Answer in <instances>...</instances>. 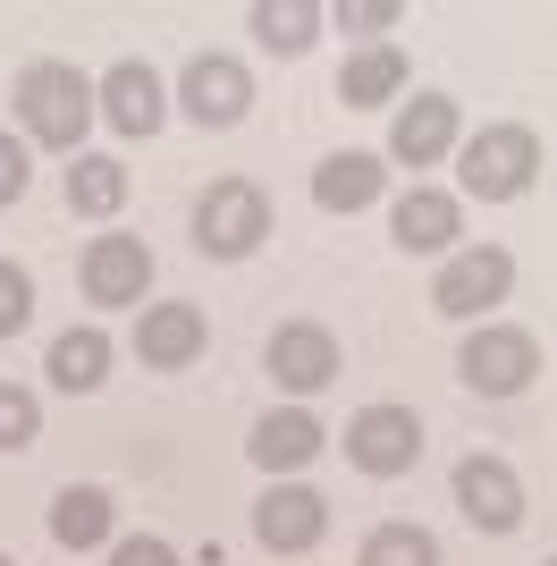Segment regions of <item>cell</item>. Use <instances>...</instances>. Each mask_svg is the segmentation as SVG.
<instances>
[{
    "instance_id": "cell-7",
    "label": "cell",
    "mask_w": 557,
    "mask_h": 566,
    "mask_svg": "<svg viewBox=\"0 0 557 566\" xmlns=\"http://www.w3.org/2000/svg\"><path fill=\"white\" fill-rule=\"evenodd\" d=\"M178 111L195 118V127H237V118L254 111V76H245V60H229V51H195L178 76Z\"/></svg>"
},
{
    "instance_id": "cell-14",
    "label": "cell",
    "mask_w": 557,
    "mask_h": 566,
    "mask_svg": "<svg viewBox=\"0 0 557 566\" xmlns=\"http://www.w3.org/2000/svg\"><path fill=\"white\" fill-rule=\"evenodd\" d=\"M211 338L203 305H144L136 313V355L153 364V373H178V364H195Z\"/></svg>"
},
{
    "instance_id": "cell-1",
    "label": "cell",
    "mask_w": 557,
    "mask_h": 566,
    "mask_svg": "<svg viewBox=\"0 0 557 566\" xmlns=\"http://www.w3.org/2000/svg\"><path fill=\"white\" fill-rule=\"evenodd\" d=\"M93 118H102V102H93V76L76 69V60H34V69H18V127H25V144L76 153Z\"/></svg>"
},
{
    "instance_id": "cell-15",
    "label": "cell",
    "mask_w": 557,
    "mask_h": 566,
    "mask_svg": "<svg viewBox=\"0 0 557 566\" xmlns=\"http://www.w3.org/2000/svg\"><path fill=\"white\" fill-rule=\"evenodd\" d=\"M389 229H397L406 254H448L464 237V212H456V195H440V187H406L397 212H389Z\"/></svg>"
},
{
    "instance_id": "cell-19",
    "label": "cell",
    "mask_w": 557,
    "mask_h": 566,
    "mask_svg": "<svg viewBox=\"0 0 557 566\" xmlns=\"http://www.w3.org/2000/svg\"><path fill=\"white\" fill-rule=\"evenodd\" d=\"M111 524H118V507H111V491H93V482H69V491L51 499V542L60 549H102Z\"/></svg>"
},
{
    "instance_id": "cell-27",
    "label": "cell",
    "mask_w": 557,
    "mask_h": 566,
    "mask_svg": "<svg viewBox=\"0 0 557 566\" xmlns=\"http://www.w3.org/2000/svg\"><path fill=\"white\" fill-rule=\"evenodd\" d=\"M111 566H186V558L161 542V533H127V542L111 549Z\"/></svg>"
},
{
    "instance_id": "cell-11",
    "label": "cell",
    "mask_w": 557,
    "mask_h": 566,
    "mask_svg": "<svg viewBox=\"0 0 557 566\" xmlns=\"http://www.w3.org/2000/svg\"><path fill=\"white\" fill-rule=\"evenodd\" d=\"M153 287V245L144 237H93L85 245V296L93 305H144Z\"/></svg>"
},
{
    "instance_id": "cell-5",
    "label": "cell",
    "mask_w": 557,
    "mask_h": 566,
    "mask_svg": "<svg viewBox=\"0 0 557 566\" xmlns=\"http://www.w3.org/2000/svg\"><path fill=\"white\" fill-rule=\"evenodd\" d=\"M456 373L473 380L482 398H524L533 373H540V347H533V331H515V322H482V331L464 338Z\"/></svg>"
},
{
    "instance_id": "cell-21",
    "label": "cell",
    "mask_w": 557,
    "mask_h": 566,
    "mask_svg": "<svg viewBox=\"0 0 557 566\" xmlns=\"http://www.w3.org/2000/svg\"><path fill=\"white\" fill-rule=\"evenodd\" d=\"M118 203H127V161H111V153H76V169H69V212L111 220Z\"/></svg>"
},
{
    "instance_id": "cell-9",
    "label": "cell",
    "mask_w": 557,
    "mask_h": 566,
    "mask_svg": "<svg viewBox=\"0 0 557 566\" xmlns=\"http://www.w3.org/2000/svg\"><path fill=\"white\" fill-rule=\"evenodd\" d=\"M262 364H271L278 389L313 398V389H329V380H338V338H329L322 322H278L271 347H262Z\"/></svg>"
},
{
    "instance_id": "cell-16",
    "label": "cell",
    "mask_w": 557,
    "mask_h": 566,
    "mask_svg": "<svg viewBox=\"0 0 557 566\" xmlns=\"http://www.w3.org/2000/svg\"><path fill=\"white\" fill-rule=\"evenodd\" d=\"M380 187H389L380 153H329V161L313 169V203H322V212H364V203H380Z\"/></svg>"
},
{
    "instance_id": "cell-22",
    "label": "cell",
    "mask_w": 557,
    "mask_h": 566,
    "mask_svg": "<svg viewBox=\"0 0 557 566\" xmlns=\"http://www.w3.org/2000/svg\"><path fill=\"white\" fill-rule=\"evenodd\" d=\"M254 34L278 60H296V51H313V34H322V9H313V0H254Z\"/></svg>"
},
{
    "instance_id": "cell-8",
    "label": "cell",
    "mask_w": 557,
    "mask_h": 566,
    "mask_svg": "<svg viewBox=\"0 0 557 566\" xmlns=\"http://www.w3.org/2000/svg\"><path fill=\"white\" fill-rule=\"evenodd\" d=\"M329 533V499L304 491V482H271V491L254 499V542L278 549V558H304V549H322Z\"/></svg>"
},
{
    "instance_id": "cell-12",
    "label": "cell",
    "mask_w": 557,
    "mask_h": 566,
    "mask_svg": "<svg viewBox=\"0 0 557 566\" xmlns=\"http://www.w3.org/2000/svg\"><path fill=\"white\" fill-rule=\"evenodd\" d=\"M93 102H102V118H111L118 136H153L169 118V94H161V76L144 69V60H118V69L93 85Z\"/></svg>"
},
{
    "instance_id": "cell-6",
    "label": "cell",
    "mask_w": 557,
    "mask_h": 566,
    "mask_svg": "<svg viewBox=\"0 0 557 566\" xmlns=\"http://www.w3.org/2000/svg\"><path fill=\"white\" fill-rule=\"evenodd\" d=\"M347 457H355V473H371V482L414 473L422 465V415L414 406H364L347 423Z\"/></svg>"
},
{
    "instance_id": "cell-26",
    "label": "cell",
    "mask_w": 557,
    "mask_h": 566,
    "mask_svg": "<svg viewBox=\"0 0 557 566\" xmlns=\"http://www.w3.org/2000/svg\"><path fill=\"white\" fill-rule=\"evenodd\" d=\"M25 178H34V161H25V136H9V127H0V212L25 195Z\"/></svg>"
},
{
    "instance_id": "cell-25",
    "label": "cell",
    "mask_w": 557,
    "mask_h": 566,
    "mask_svg": "<svg viewBox=\"0 0 557 566\" xmlns=\"http://www.w3.org/2000/svg\"><path fill=\"white\" fill-rule=\"evenodd\" d=\"M25 322H34V280L18 262H0V338H18Z\"/></svg>"
},
{
    "instance_id": "cell-20",
    "label": "cell",
    "mask_w": 557,
    "mask_h": 566,
    "mask_svg": "<svg viewBox=\"0 0 557 566\" xmlns=\"http://www.w3.org/2000/svg\"><path fill=\"white\" fill-rule=\"evenodd\" d=\"M102 380H111V338L93 331V322H85V331H60V338H51V389L93 398Z\"/></svg>"
},
{
    "instance_id": "cell-29",
    "label": "cell",
    "mask_w": 557,
    "mask_h": 566,
    "mask_svg": "<svg viewBox=\"0 0 557 566\" xmlns=\"http://www.w3.org/2000/svg\"><path fill=\"white\" fill-rule=\"evenodd\" d=\"M0 566H18V558H9V549H0Z\"/></svg>"
},
{
    "instance_id": "cell-24",
    "label": "cell",
    "mask_w": 557,
    "mask_h": 566,
    "mask_svg": "<svg viewBox=\"0 0 557 566\" xmlns=\"http://www.w3.org/2000/svg\"><path fill=\"white\" fill-rule=\"evenodd\" d=\"M34 431H43V398L0 380V449H34Z\"/></svg>"
},
{
    "instance_id": "cell-30",
    "label": "cell",
    "mask_w": 557,
    "mask_h": 566,
    "mask_svg": "<svg viewBox=\"0 0 557 566\" xmlns=\"http://www.w3.org/2000/svg\"><path fill=\"white\" fill-rule=\"evenodd\" d=\"M549 566H557V558H549Z\"/></svg>"
},
{
    "instance_id": "cell-3",
    "label": "cell",
    "mask_w": 557,
    "mask_h": 566,
    "mask_svg": "<svg viewBox=\"0 0 557 566\" xmlns=\"http://www.w3.org/2000/svg\"><path fill=\"white\" fill-rule=\"evenodd\" d=\"M271 237V195L254 187V178H220V187L195 203V245L220 262H245Z\"/></svg>"
},
{
    "instance_id": "cell-18",
    "label": "cell",
    "mask_w": 557,
    "mask_h": 566,
    "mask_svg": "<svg viewBox=\"0 0 557 566\" xmlns=\"http://www.w3.org/2000/svg\"><path fill=\"white\" fill-rule=\"evenodd\" d=\"M397 94H406V51L397 43H364L347 69H338V102H347V111H380V102H397Z\"/></svg>"
},
{
    "instance_id": "cell-4",
    "label": "cell",
    "mask_w": 557,
    "mask_h": 566,
    "mask_svg": "<svg viewBox=\"0 0 557 566\" xmlns=\"http://www.w3.org/2000/svg\"><path fill=\"white\" fill-rule=\"evenodd\" d=\"M507 287H515V254H507V245H464V254L440 262L431 305H440L448 322H482L490 305H507Z\"/></svg>"
},
{
    "instance_id": "cell-17",
    "label": "cell",
    "mask_w": 557,
    "mask_h": 566,
    "mask_svg": "<svg viewBox=\"0 0 557 566\" xmlns=\"http://www.w3.org/2000/svg\"><path fill=\"white\" fill-rule=\"evenodd\" d=\"M245 449H254L262 473H296V465H313V457H322V423H313L304 406H287V415H262Z\"/></svg>"
},
{
    "instance_id": "cell-10",
    "label": "cell",
    "mask_w": 557,
    "mask_h": 566,
    "mask_svg": "<svg viewBox=\"0 0 557 566\" xmlns=\"http://www.w3.org/2000/svg\"><path fill=\"white\" fill-rule=\"evenodd\" d=\"M456 507H464V524H482V533H515V524H524V482H515V465L464 457L456 465Z\"/></svg>"
},
{
    "instance_id": "cell-13",
    "label": "cell",
    "mask_w": 557,
    "mask_h": 566,
    "mask_svg": "<svg viewBox=\"0 0 557 566\" xmlns=\"http://www.w3.org/2000/svg\"><path fill=\"white\" fill-rule=\"evenodd\" d=\"M448 153H456V102L448 94H414L406 111H397V127H389V161L431 169V161H448Z\"/></svg>"
},
{
    "instance_id": "cell-23",
    "label": "cell",
    "mask_w": 557,
    "mask_h": 566,
    "mask_svg": "<svg viewBox=\"0 0 557 566\" xmlns=\"http://www.w3.org/2000/svg\"><path fill=\"white\" fill-rule=\"evenodd\" d=\"M355 566H440V542H431L422 524H380Z\"/></svg>"
},
{
    "instance_id": "cell-28",
    "label": "cell",
    "mask_w": 557,
    "mask_h": 566,
    "mask_svg": "<svg viewBox=\"0 0 557 566\" xmlns=\"http://www.w3.org/2000/svg\"><path fill=\"white\" fill-rule=\"evenodd\" d=\"M338 25H347V34H389V25H397V0H347Z\"/></svg>"
},
{
    "instance_id": "cell-2",
    "label": "cell",
    "mask_w": 557,
    "mask_h": 566,
    "mask_svg": "<svg viewBox=\"0 0 557 566\" xmlns=\"http://www.w3.org/2000/svg\"><path fill=\"white\" fill-rule=\"evenodd\" d=\"M533 169H540V136L533 127H482V136H464L456 153V178L464 195H482V203H515V195L533 187Z\"/></svg>"
}]
</instances>
